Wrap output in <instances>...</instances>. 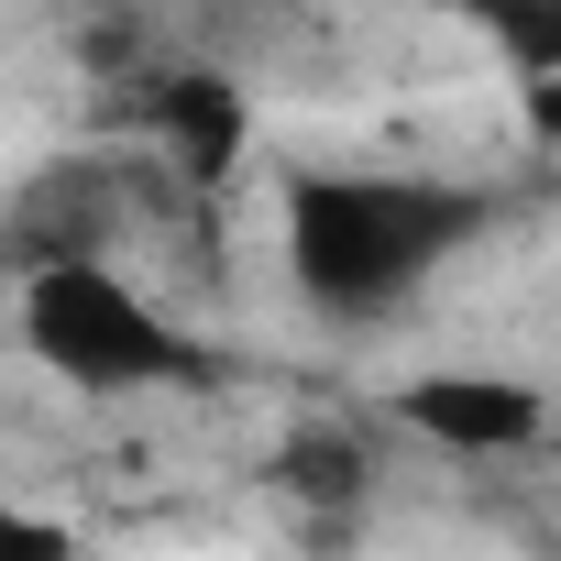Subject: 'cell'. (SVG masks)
Instances as JSON below:
<instances>
[{"instance_id":"cell-1","label":"cell","mask_w":561,"mask_h":561,"mask_svg":"<svg viewBox=\"0 0 561 561\" xmlns=\"http://www.w3.org/2000/svg\"><path fill=\"white\" fill-rule=\"evenodd\" d=\"M473 187H440V176H298L287 187V275L298 298L364 320L386 298H408L419 275L473 231Z\"/></svg>"},{"instance_id":"cell-2","label":"cell","mask_w":561,"mask_h":561,"mask_svg":"<svg viewBox=\"0 0 561 561\" xmlns=\"http://www.w3.org/2000/svg\"><path fill=\"white\" fill-rule=\"evenodd\" d=\"M23 353L45 375H67L78 397H133V386H198L209 375V353L154 298H133L100 253H45L23 275Z\"/></svg>"},{"instance_id":"cell-3","label":"cell","mask_w":561,"mask_h":561,"mask_svg":"<svg viewBox=\"0 0 561 561\" xmlns=\"http://www.w3.org/2000/svg\"><path fill=\"white\" fill-rule=\"evenodd\" d=\"M539 419H550V397L517 386V375H419V386H408V430L440 440V451H462V462H484V451H528Z\"/></svg>"},{"instance_id":"cell-4","label":"cell","mask_w":561,"mask_h":561,"mask_svg":"<svg viewBox=\"0 0 561 561\" xmlns=\"http://www.w3.org/2000/svg\"><path fill=\"white\" fill-rule=\"evenodd\" d=\"M144 122H154V154H165L187 187H220V176H242L253 111H242V89H231V78H209V67H176V78H154Z\"/></svg>"},{"instance_id":"cell-5","label":"cell","mask_w":561,"mask_h":561,"mask_svg":"<svg viewBox=\"0 0 561 561\" xmlns=\"http://www.w3.org/2000/svg\"><path fill=\"white\" fill-rule=\"evenodd\" d=\"M451 12L484 34L495 67H517V78H550L561 67V0H451Z\"/></svg>"},{"instance_id":"cell-6","label":"cell","mask_w":561,"mask_h":561,"mask_svg":"<svg viewBox=\"0 0 561 561\" xmlns=\"http://www.w3.org/2000/svg\"><path fill=\"white\" fill-rule=\"evenodd\" d=\"M275 473H287L298 495H364V451L342 430H298L287 451H275Z\"/></svg>"},{"instance_id":"cell-7","label":"cell","mask_w":561,"mask_h":561,"mask_svg":"<svg viewBox=\"0 0 561 561\" xmlns=\"http://www.w3.org/2000/svg\"><path fill=\"white\" fill-rule=\"evenodd\" d=\"M0 550H67L56 517H23V506H0Z\"/></svg>"},{"instance_id":"cell-8","label":"cell","mask_w":561,"mask_h":561,"mask_svg":"<svg viewBox=\"0 0 561 561\" xmlns=\"http://www.w3.org/2000/svg\"><path fill=\"white\" fill-rule=\"evenodd\" d=\"M517 89H528V133L561 144V67H550V78H517Z\"/></svg>"}]
</instances>
